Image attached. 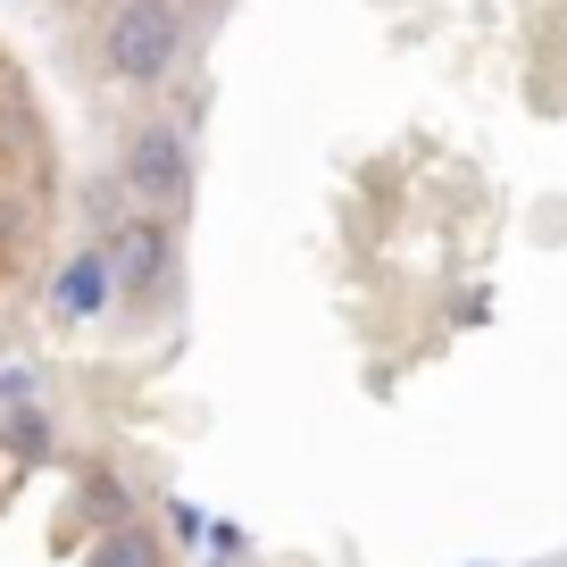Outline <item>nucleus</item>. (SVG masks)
<instances>
[]
</instances>
